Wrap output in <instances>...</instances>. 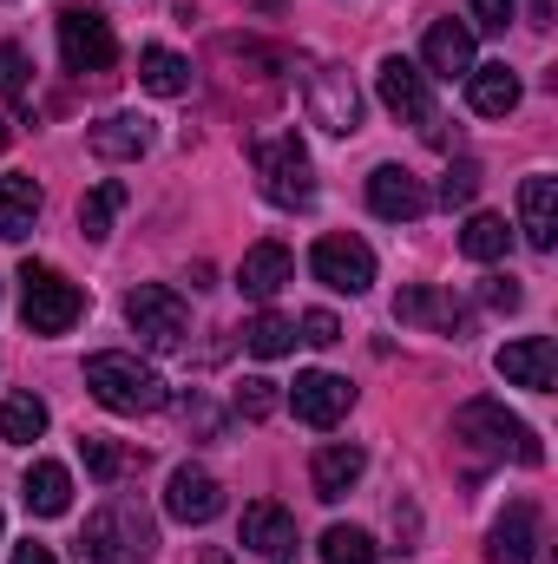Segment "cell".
<instances>
[{
    "instance_id": "5",
    "label": "cell",
    "mask_w": 558,
    "mask_h": 564,
    "mask_svg": "<svg viewBox=\"0 0 558 564\" xmlns=\"http://www.w3.org/2000/svg\"><path fill=\"white\" fill-rule=\"evenodd\" d=\"M79 315H86V289L79 282H66L53 263H26L20 270V322L33 335H66Z\"/></svg>"
},
{
    "instance_id": "24",
    "label": "cell",
    "mask_w": 558,
    "mask_h": 564,
    "mask_svg": "<svg viewBox=\"0 0 558 564\" xmlns=\"http://www.w3.org/2000/svg\"><path fill=\"white\" fill-rule=\"evenodd\" d=\"M40 224V184L33 177H0V243H20Z\"/></svg>"
},
{
    "instance_id": "29",
    "label": "cell",
    "mask_w": 558,
    "mask_h": 564,
    "mask_svg": "<svg viewBox=\"0 0 558 564\" xmlns=\"http://www.w3.org/2000/svg\"><path fill=\"white\" fill-rule=\"evenodd\" d=\"M40 433H46V401H40V394H7V401H0V440L33 446Z\"/></svg>"
},
{
    "instance_id": "31",
    "label": "cell",
    "mask_w": 558,
    "mask_h": 564,
    "mask_svg": "<svg viewBox=\"0 0 558 564\" xmlns=\"http://www.w3.org/2000/svg\"><path fill=\"white\" fill-rule=\"evenodd\" d=\"M244 348H250V355H264V361H277V355L296 348V322H282V315H270V308H264V315H250V322H244Z\"/></svg>"
},
{
    "instance_id": "33",
    "label": "cell",
    "mask_w": 558,
    "mask_h": 564,
    "mask_svg": "<svg viewBox=\"0 0 558 564\" xmlns=\"http://www.w3.org/2000/svg\"><path fill=\"white\" fill-rule=\"evenodd\" d=\"M473 191H480V164H473V158L447 164V177H440V204H447V210H466Z\"/></svg>"
},
{
    "instance_id": "19",
    "label": "cell",
    "mask_w": 558,
    "mask_h": 564,
    "mask_svg": "<svg viewBox=\"0 0 558 564\" xmlns=\"http://www.w3.org/2000/svg\"><path fill=\"white\" fill-rule=\"evenodd\" d=\"M519 230H526L533 250H552L558 243V184L546 171H533V177L519 184Z\"/></svg>"
},
{
    "instance_id": "35",
    "label": "cell",
    "mask_w": 558,
    "mask_h": 564,
    "mask_svg": "<svg viewBox=\"0 0 558 564\" xmlns=\"http://www.w3.org/2000/svg\"><path fill=\"white\" fill-rule=\"evenodd\" d=\"M237 414H244V421H270V414H277V381H264V375L244 381V388H237Z\"/></svg>"
},
{
    "instance_id": "38",
    "label": "cell",
    "mask_w": 558,
    "mask_h": 564,
    "mask_svg": "<svg viewBox=\"0 0 558 564\" xmlns=\"http://www.w3.org/2000/svg\"><path fill=\"white\" fill-rule=\"evenodd\" d=\"M486 302H493V308H506V315H513V308H519V302H526V289H519V282H513V276H493V282H486Z\"/></svg>"
},
{
    "instance_id": "12",
    "label": "cell",
    "mask_w": 558,
    "mask_h": 564,
    "mask_svg": "<svg viewBox=\"0 0 558 564\" xmlns=\"http://www.w3.org/2000/svg\"><path fill=\"white\" fill-rule=\"evenodd\" d=\"M493 368H500L513 388H526V394H552V381H558V348H552V335L506 341V348L493 355Z\"/></svg>"
},
{
    "instance_id": "23",
    "label": "cell",
    "mask_w": 558,
    "mask_h": 564,
    "mask_svg": "<svg viewBox=\"0 0 558 564\" xmlns=\"http://www.w3.org/2000/svg\"><path fill=\"white\" fill-rule=\"evenodd\" d=\"M466 99H473L480 119H506L519 106V73L513 66H473L466 73Z\"/></svg>"
},
{
    "instance_id": "26",
    "label": "cell",
    "mask_w": 558,
    "mask_h": 564,
    "mask_svg": "<svg viewBox=\"0 0 558 564\" xmlns=\"http://www.w3.org/2000/svg\"><path fill=\"white\" fill-rule=\"evenodd\" d=\"M139 79H144V93H158V99H184V93H191V59L171 53V46H144Z\"/></svg>"
},
{
    "instance_id": "9",
    "label": "cell",
    "mask_w": 558,
    "mask_h": 564,
    "mask_svg": "<svg viewBox=\"0 0 558 564\" xmlns=\"http://www.w3.org/2000/svg\"><path fill=\"white\" fill-rule=\"evenodd\" d=\"M309 270H315V282H329L335 295H368L375 289V250L362 237H322L309 250Z\"/></svg>"
},
{
    "instance_id": "13",
    "label": "cell",
    "mask_w": 558,
    "mask_h": 564,
    "mask_svg": "<svg viewBox=\"0 0 558 564\" xmlns=\"http://www.w3.org/2000/svg\"><path fill=\"white\" fill-rule=\"evenodd\" d=\"M164 512H171L178 525H211V519L224 512V486H217L204 466H178V473L164 479Z\"/></svg>"
},
{
    "instance_id": "2",
    "label": "cell",
    "mask_w": 558,
    "mask_h": 564,
    "mask_svg": "<svg viewBox=\"0 0 558 564\" xmlns=\"http://www.w3.org/2000/svg\"><path fill=\"white\" fill-rule=\"evenodd\" d=\"M453 440L460 446H473L480 459H519V466H546V446H539V433L519 421V414H506V401H466L460 414H453Z\"/></svg>"
},
{
    "instance_id": "1",
    "label": "cell",
    "mask_w": 558,
    "mask_h": 564,
    "mask_svg": "<svg viewBox=\"0 0 558 564\" xmlns=\"http://www.w3.org/2000/svg\"><path fill=\"white\" fill-rule=\"evenodd\" d=\"M151 545H158V532L139 499H106L79 532V564H144Z\"/></svg>"
},
{
    "instance_id": "34",
    "label": "cell",
    "mask_w": 558,
    "mask_h": 564,
    "mask_svg": "<svg viewBox=\"0 0 558 564\" xmlns=\"http://www.w3.org/2000/svg\"><path fill=\"white\" fill-rule=\"evenodd\" d=\"M26 73H33L26 53H20L13 40H0V99H7V106H26Z\"/></svg>"
},
{
    "instance_id": "7",
    "label": "cell",
    "mask_w": 558,
    "mask_h": 564,
    "mask_svg": "<svg viewBox=\"0 0 558 564\" xmlns=\"http://www.w3.org/2000/svg\"><path fill=\"white\" fill-rule=\"evenodd\" d=\"M60 59L66 73H112L119 59V40H112V20L99 7H60Z\"/></svg>"
},
{
    "instance_id": "6",
    "label": "cell",
    "mask_w": 558,
    "mask_h": 564,
    "mask_svg": "<svg viewBox=\"0 0 558 564\" xmlns=\"http://www.w3.org/2000/svg\"><path fill=\"white\" fill-rule=\"evenodd\" d=\"M126 322H132V335H139L144 348H158V355L184 348V335H191V308H184V295L164 289V282H139V289L126 295Z\"/></svg>"
},
{
    "instance_id": "3",
    "label": "cell",
    "mask_w": 558,
    "mask_h": 564,
    "mask_svg": "<svg viewBox=\"0 0 558 564\" xmlns=\"http://www.w3.org/2000/svg\"><path fill=\"white\" fill-rule=\"evenodd\" d=\"M86 388H93V401H99L106 414H158V408H164L158 368H144L139 355H126V348L93 355V361H86Z\"/></svg>"
},
{
    "instance_id": "16",
    "label": "cell",
    "mask_w": 558,
    "mask_h": 564,
    "mask_svg": "<svg viewBox=\"0 0 558 564\" xmlns=\"http://www.w3.org/2000/svg\"><path fill=\"white\" fill-rule=\"evenodd\" d=\"M420 66L433 73V79H466L480 59H473V26H460V20H433L427 26V40H420Z\"/></svg>"
},
{
    "instance_id": "41",
    "label": "cell",
    "mask_w": 558,
    "mask_h": 564,
    "mask_svg": "<svg viewBox=\"0 0 558 564\" xmlns=\"http://www.w3.org/2000/svg\"><path fill=\"white\" fill-rule=\"evenodd\" d=\"M204 564H237L230 552H204Z\"/></svg>"
},
{
    "instance_id": "36",
    "label": "cell",
    "mask_w": 558,
    "mask_h": 564,
    "mask_svg": "<svg viewBox=\"0 0 558 564\" xmlns=\"http://www.w3.org/2000/svg\"><path fill=\"white\" fill-rule=\"evenodd\" d=\"M302 341H309V348H335V341H342V322H335L329 308H309V315H302Z\"/></svg>"
},
{
    "instance_id": "10",
    "label": "cell",
    "mask_w": 558,
    "mask_h": 564,
    "mask_svg": "<svg viewBox=\"0 0 558 564\" xmlns=\"http://www.w3.org/2000/svg\"><path fill=\"white\" fill-rule=\"evenodd\" d=\"M375 93H382V106H388L401 126H433V93H427V73H420L415 59L388 53V59L375 66Z\"/></svg>"
},
{
    "instance_id": "11",
    "label": "cell",
    "mask_w": 558,
    "mask_h": 564,
    "mask_svg": "<svg viewBox=\"0 0 558 564\" xmlns=\"http://www.w3.org/2000/svg\"><path fill=\"white\" fill-rule=\"evenodd\" d=\"M348 408H355V388H348L342 375H329V368H309V375H296V388H289V414L302 426H335Z\"/></svg>"
},
{
    "instance_id": "39",
    "label": "cell",
    "mask_w": 558,
    "mask_h": 564,
    "mask_svg": "<svg viewBox=\"0 0 558 564\" xmlns=\"http://www.w3.org/2000/svg\"><path fill=\"white\" fill-rule=\"evenodd\" d=\"M13 564H60V558H53L46 545H20V552H13Z\"/></svg>"
},
{
    "instance_id": "30",
    "label": "cell",
    "mask_w": 558,
    "mask_h": 564,
    "mask_svg": "<svg viewBox=\"0 0 558 564\" xmlns=\"http://www.w3.org/2000/svg\"><path fill=\"white\" fill-rule=\"evenodd\" d=\"M315 552H322V564H375L382 558V545H375L362 525H329Z\"/></svg>"
},
{
    "instance_id": "18",
    "label": "cell",
    "mask_w": 558,
    "mask_h": 564,
    "mask_svg": "<svg viewBox=\"0 0 558 564\" xmlns=\"http://www.w3.org/2000/svg\"><path fill=\"white\" fill-rule=\"evenodd\" d=\"M20 499H26L33 519H66L73 512V473L60 459H33L26 479H20Z\"/></svg>"
},
{
    "instance_id": "8",
    "label": "cell",
    "mask_w": 558,
    "mask_h": 564,
    "mask_svg": "<svg viewBox=\"0 0 558 564\" xmlns=\"http://www.w3.org/2000/svg\"><path fill=\"white\" fill-rule=\"evenodd\" d=\"M302 106H309V126H322V132H335V139H355V132H362V93H355L348 66H309Z\"/></svg>"
},
{
    "instance_id": "22",
    "label": "cell",
    "mask_w": 558,
    "mask_h": 564,
    "mask_svg": "<svg viewBox=\"0 0 558 564\" xmlns=\"http://www.w3.org/2000/svg\"><path fill=\"white\" fill-rule=\"evenodd\" d=\"M244 545H250L257 558H289V552H296V519L282 512L277 499L244 506Z\"/></svg>"
},
{
    "instance_id": "15",
    "label": "cell",
    "mask_w": 558,
    "mask_h": 564,
    "mask_svg": "<svg viewBox=\"0 0 558 564\" xmlns=\"http://www.w3.org/2000/svg\"><path fill=\"white\" fill-rule=\"evenodd\" d=\"M368 210L388 217V224H415L427 210V184L401 164H382V171H368Z\"/></svg>"
},
{
    "instance_id": "42",
    "label": "cell",
    "mask_w": 558,
    "mask_h": 564,
    "mask_svg": "<svg viewBox=\"0 0 558 564\" xmlns=\"http://www.w3.org/2000/svg\"><path fill=\"white\" fill-rule=\"evenodd\" d=\"M7 144H13V126H7V119H0V151H7Z\"/></svg>"
},
{
    "instance_id": "4",
    "label": "cell",
    "mask_w": 558,
    "mask_h": 564,
    "mask_svg": "<svg viewBox=\"0 0 558 564\" xmlns=\"http://www.w3.org/2000/svg\"><path fill=\"white\" fill-rule=\"evenodd\" d=\"M250 164H257L264 197L282 204V210H302L315 197V164H309V151H302L296 132H264V139L250 144Z\"/></svg>"
},
{
    "instance_id": "20",
    "label": "cell",
    "mask_w": 558,
    "mask_h": 564,
    "mask_svg": "<svg viewBox=\"0 0 558 564\" xmlns=\"http://www.w3.org/2000/svg\"><path fill=\"white\" fill-rule=\"evenodd\" d=\"M296 276V257L282 250V243H250L244 250V263H237V289L250 295V302H270L282 295V282Z\"/></svg>"
},
{
    "instance_id": "28",
    "label": "cell",
    "mask_w": 558,
    "mask_h": 564,
    "mask_svg": "<svg viewBox=\"0 0 558 564\" xmlns=\"http://www.w3.org/2000/svg\"><path fill=\"white\" fill-rule=\"evenodd\" d=\"M126 210V184L119 177H106V184H93L86 197H79V230H86V243H106L112 237V217Z\"/></svg>"
},
{
    "instance_id": "14",
    "label": "cell",
    "mask_w": 558,
    "mask_h": 564,
    "mask_svg": "<svg viewBox=\"0 0 558 564\" xmlns=\"http://www.w3.org/2000/svg\"><path fill=\"white\" fill-rule=\"evenodd\" d=\"M486 558L493 564H539V506H533V499H513V506L493 519Z\"/></svg>"
},
{
    "instance_id": "17",
    "label": "cell",
    "mask_w": 558,
    "mask_h": 564,
    "mask_svg": "<svg viewBox=\"0 0 558 564\" xmlns=\"http://www.w3.org/2000/svg\"><path fill=\"white\" fill-rule=\"evenodd\" d=\"M368 473V453L362 446H348V440H335V446H322L315 453V466H309V486H315V499H348L355 492V479Z\"/></svg>"
},
{
    "instance_id": "27",
    "label": "cell",
    "mask_w": 558,
    "mask_h": 564,
    "mask_svg": "<svg viewBox=\"0 0 558 564\" xmlns=\"http://www.w3.org/2000/svg\"><path fill=\"white\" fill-rule=\"evenodd\" d=\"M513 250V230H506V217H493V210H473L466 217V230H460V257L466 263H500Z\"/></svg>"
},
{
    "instance_id": "37",
    "label": "cell",
    "mask_w": 558,
    "mask_h": 564,
    "mask_svg": "<svg viewBox=\"0 0 558 564\" xmlns=\"http://www.w3.org/2000/svg\"><path fill=\"white\" fill-rule=\"evenodd\" d=\"M466 7H473V20L493 26V33H506V26L519 20V0H466Z\"/></svg>"
},
{
    "instance_id": "40",
    "label": "cell",
    "mask_w": 558,
    "mask_h": 564,
    "mask_svg": "<svg viewBox=\"0 0 558 564\" xmlns=\"http://www.w3.org/2000/svg\"><path fill=\"white\" fill-rule=\"evenodd\" d=\"M533 20L546 26V20H552V0H533Z\"/></svg>"
},
{
    "instance_id": "21",
    "label": "cell",
    "mask_w": 558,
    "mask_h": 564,
    "mask_svg": "<svg viewBox=\"0 0 558 564\" xmlns=\"http://www.w3.org/2000/svg\"><path fill=\"white\" fill-rule=\"evenodd\" d=\"M86 144H93L106 164H132V158L151 151V119H144V112H112V119H99V126L86 132Z\"/></svg>"
},
{
    "instance_id": "32",
    "label": "cell",
    "mask_w": 558,
    "mask_h": 564,
    "mask_svg": "<svg viewBox=\"0 0 558 564\" xmlns=\"http://www.w3.org/2000/svg\"><path fill=\"white\" fill-rule=\"evenodd\" d=\"M79 459H86V473H93L99 486H119V479H126V466H132V453H126V446H112L106 433H86V440H79Z\"/></svg>"
},
{
    "instance_id": "25",
    "label": "cell",
    "mask_w": 558,
    "mask_h": 564,
    "mask_svg": "<svg viewBox=\"0 0 558 564\" xmlns=\"http://www.w3.org/2000/svg\"><path fill=\"white\" fill-rule=\"evenodd\" d=\"M395 315H401V322H427V328H447V335L466 328V308H460L453 295H440V289H401V295H395Z\"/></svg>"
}]
</instances>
